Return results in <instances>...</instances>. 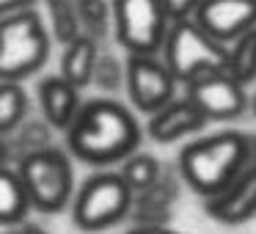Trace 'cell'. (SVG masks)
Segmentation results:
<instances>
[{"instance_id":"1","label":"cell","mask_w":256,"mask_h":234,"mask_svg":"<svg viewBox=\"0 0 256 234\" xmlns=\"http://www.w3.org/2000/svg\"><path fill=\"white\" fill-rule=\"evenodd\" d=\"M66 144L78 160L88 166H110L138 149L140 127L124 105L94 100L80 105L78 116L66 127Z\"/></svg>"},{"instance_id":"2","label":"cell","mask_w":256,"mask_h":234,"mask_svg":"<svg viewBox=\"0 0 256 234\" xmlns=\"http://www.w3.org/2000/svg\"><path fill=\"white\" fill-rule=\"evenodd\" d=\"M250 162V138L242 132H218L193 140L179 154V171L184 182L201 196H215L237 179Z\"/></svg>"},{"instance_id":"3","label":"cell","mask_w":256,"mask_h":234,"mask_svg":"<svg viewBox=\"0 0 256 234\" xmlns=\"http://www.w3.org/2000/svg\"><path fill=\"white\" fill-rule=\"evenodd\" d=\"M50 56V34L34 8L3 14L0 20V80H22L39 72Z\"/></svg>"},{"instance_id":"4","label":"cell","mask_w":256,"mask_h":234,"mask_svg":"<svg viewBox=\"0 0 256 234\" xmlns=\"http://www.w3.org/2000/svg\"><path fill=\"white\" fill-rule=\"evenodd\" d=\"M166 66L176 83H190L193 78L206 72H220L226 69L228 50L218 39H212L193 17L168 22L166 42Z\"/></svg>"},{"instance_id":"5","label":"cell","mask_w":256,"mask_h":234,"mask_svg":"<svg viewBox=\"0 0 256 234\" xmlns=\"http://www.w3.org/2000/svg\"><path fill=\"white\" fill-rule=\"evenodd\" d=\"M17 176L28 193L30 210H39L44 215L61 212L74 196L72 162L61 149H52V146L20 157Z\"/></svg>"},{"instance_id":"6","label":"cell","mask_w":256,"mask_h":234,"mask_svg":"<svg viewBox=\"0 0 256 234\" xmlns=\"http://www.w3.org/2000/svg\"><path fill=\"white\" fill-rule=\"evenodd\" d=\"M72 218L83 232H102L116 226L132 210V190L122 174H94L72 196Z\"/></svg>"},{"instance_id":"7","label":"cell","mask_w":256,"mask_h":234,"mask_svg":"<svg viewBox=\"0 0 256 234\" xmlns=\"http://www.w3.org/2000/svg\"><path fill=\"white\" fill-rule=\"evenodd\" d=\"M110 22L130 56H154L162 50L168 17L160 0H113Z\"/></svg>"},{"instance_id":"8","label":"cell","mask_w":256,"mask_h":234,"mask_svg":"<svg viewBox=\"0 0 256 234\" xmlns=\"http://www.w3.org/2000/svg\"><path fill=\"white\" fill-rule=\"evenodd\" d=\"M124 86L140 113H154L157 108L171 102L176 91V80L154 56H130L124 64Z\"/></svg>"},{"instance_id":"9","label":"cell","mask_w":256,"mask_h":234,"mask_svg":"<svg viewBox=\"0 0 256 234\" xmlns=\"http://www.w3.org/2000/svg\"><path fill=\"white\" fill-rule=\"evenodd\" d=\"M188 86V100L204 113V118H215V122H226V118H237L245 110V94L242 86L226 72H206L193 78Z\"/></svg>"},{"instance_id":"10","label":"cell","mask_w":256,"mask_h":234,"mask_svg":"<svg viewBox=\"0 0 256 234\" xmlns=\"http://www.w3.org/2000/svg\"><path fill=\"white\" fill-rule=\"evenodd\" d=\"M193 20L220 44L256 28V0H201Z\"/></svg>"},{"instance_id":"11","label":"cell","mask_w":256,"mask_h":234,"mask_svg":"<svg viewBox=\"0 0 256 234\" xmlns=\"http://www.w3.org/2000/svg\"><path fill=\"white\" fill-rule=\"evenodd\" d=\"M206 212L226 226H237L256 215V166H245L232 184L206 198Z\"/></svg>"},{"instance_id":"12","label":"cell","mask_w":256,"mask_h":234,"mask_svg":"<svg viewBox=\"0 0 256 234\" xmlns=\"http://www.w3.org/2000/svg\"><path fill=\"white\" fill-rule=\"evenodd\" d=\"M149 135L157 144H174V140L184 138V135L198 132L206 124L204 113L184 96V100H171L154 113H149Z\"/></svg>"},{"instance_id":"13","label":"cell","mask_w":256,"mask_h":234,"mask_svg":"<svg viewBox=\"0 0 256 234\" xmlns=\"http://www.w3.org/2000/svg\"><path fill=\"white\" fill-rule=\"evenodd\" d=\"M78 86H72L64 74H50L39 83V105L44 122L56 130H66L80 110Z\"/></svg>"},{"instance_id":"14","label":"cell","mask_w":256,"mask_h":234,"mask_svg":"<svg viewBox=\"0 0 256 234\" xmlns=\"http://www.w3.org/2000/svg\"><path fill=\"white\" fill-rule=\"evenodd\" d=\"M64 58H61V74L78 88H86L91 83V74H94V64L100 56V47L91 36L80 34L78 39H72L69 44H64Z\"/></svg>"},{"instance_id":"15","label":"cell","mask_w":256,"mask_h":234,"mask_svg":"<svg viewBox=\"0 0 256 234\" xmlns=\"http://www.w3.org/2000/svg\"><path fill=\"white\" fill-rule=\"evenodd\" d=\"M30 212V201L20 182L17 171H8L0 166V226H14L22 223Z\"/></svg>"},{"instance_id":"16","label":"cell","mask_w":256,"mask_h":234,"mask_svg":"<svg viewBox=\"0 0 256 234\" xmlns=\"http://www.w3.org/2000/svg\"><path fill=\"white\" fill-rule=\"evenodd\" d=\"M226 72L240 86H248L250 80H256V28L234 39V47L226 56Z\"/></svg>"},{"instance_id":"17","label":"cell","mask_w":256,"mask_h":234,"mask_svg":"<svg viewBox=\"0 0 256 234\" xmlns=\"http://www.w3.org/2000/svg\"><path fill=\"white\" fill-rule=\"evenodd\" d=\"M28 94L17 80H0V135L14 132L17 124L25 122Z\"/></svg>"},{"instance_id":"18","label":"cell","mask_w":256,"mask_h":234,"mask_svg":"<svg viewBox=\"0 0 256 234\" xmlns=\"http://www.w3.org/2000/svg\"><path fill=\"white\" fill-rule=\"evenodd\" d=\"M118 174H122V179L127 182V188L132 190V196H135L138 190H146L157 182V176H160V162L152 154H138V152H132V154H127L122 160V171Z\"/></svg>"},{"instance_id":"19","label":"cell","mask_w":256,"mask_h":234,"mask_svg":"<svg viewBox=\"0 0 256 234\" xmlns=\"http://www.w3.org/2000/svg\"><path fill=\"white\" fill-rule=\"evenodd\" d=\"M47 3V14H50V30L52 39L61 42V44H69L72 39H78L83 34L80 28V17L74 12L72 0H44Z\"/></svg>"},{"instance_id":"20","label":"cell","mask_w":256,"mask_h":234,"mask_svg":"<svg viewBox=\"0 0 256 234\" xmlns=\"http://www.w3.org/2000/svg\"><path fill=\"white\" fill-rule=\"evenodd\" d=\"M74 12L80 17V28L94 42H102L110 28V6L108 0H72Z\"/></svg>"},{"instance_id":"21","label":"cell","mask_w":256,"mask_h":234,"mask_svg":"<svg viewBox=\"0 0 256 234\" xmlns=\"http://www.w3.org/2000/svg\"><path fill=\"white\" fill-rule=\"evenodd\" d=\"M14 130H17V135H14V144H8V152L17 149L20 157L50 146V124L47 122H28L22 127L17 124Z\"/></svg>"},{"instance_id":"22","label":"cell","mask_w":256,"mask_h":234,"mask_svg":"<svg viewBox=\"0 0 256 234\" xmlns=\"http://www.w3.org/2000/svg\"><path fill=\"white\" fill-rule=\"evenodd\" d=\"M91 83H96L102 91L113 94L124 86V66L116 56L110 52H100L96 56V64H94V74H91Z\"/></svg>"},{"instance_id":"23","label":"cell","mask_w":256,"mask_h":234,"mask_svg":"<svg viewBox=\"0 0 256 234\" xmlns=\"http://www.w3.org/2000/svg\"><path fill=\"white\" fill-rule=\"evenodd\" d=\"M201 0H160L162 12H166L168 22H176V20H190L196 14V6Z\"/></svg>"},{"instance_id":"24","label":"cell","mask_w":256,"mask_h":234,"mask_svg":"<svg viewBox=\"0 0 256 234\" xmlns=\"http://www.w3.org/2000/svg\"><path fill=\"white\" fill-rule=\"evenodd\" d=\"M36 0H0V17L3 14H12V12H20V8H30Z\"/></svg>"},{"instance_id":"25","label":"cell","mask_w":256,"mask_h":234,"mask_svg":"<svg viewBox=\"0 0 256 234\" xmlns=\"http://www.w3.org/2000/svg\"><path fill=\"white\" fill-rule=\"evenodd\" d=\"M127 234H176V232H171V228H166L160 223V226H138V228H132V232H127Z\"/></svg>"},{"instance_id":"26","label":"cell","mask_w":256,"mask_h":234,"mask_svg":"<svg viewBox=\"0 0 256 234\" xmlns=\"http://www.w3.org/2000/svg\"><path fill=\"white\" fill-rule=\"evenodd\" d=\"M20 234H50L44 226H39V223H28L22 220V226H20Z\"/></svg>"},{"instance_id":"27","label":"cell","mask_w":256,"mask_h":234,"mask_svg":"<svg viewBox=\"0 0 256 234\" xmlns=\"http://www.w3.org/2000/svg\"><path fill=\"white\" fill-rule=\"evenodd\" d=\"M8 154H12V152H8V144H6L3 138H0V166H6Z\"/></svg>"},{"instance_id":"28","label":"cell","mask_w":256,"mask_h":234,"mask_svg":"<svg viewBox=\"0 0 256 234\" xmlns=\"http://www.w3.org/2000/svg\"><path fill=\"white\" fill-rule=\"evenodd\" d=\"M0 234H20V232H0Z\"/></svg>"},{"instance_id":"29","label":"cell","mask_w":256,"mask_h":234,"mask_svg":"<svg viewBox=\"0 0 256 234\" xmlns=\"http://www.w3.org/2000/svg\"><path fill=\"white\" fill-rule=\"evenodd\" d=\"M254 110H256V102H254Z\"/></svg>"}]
</instances>
